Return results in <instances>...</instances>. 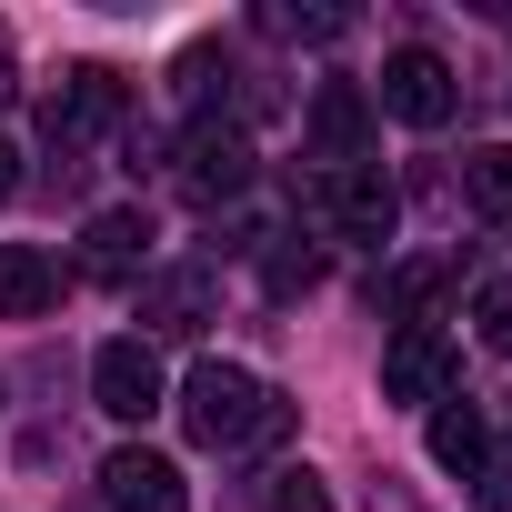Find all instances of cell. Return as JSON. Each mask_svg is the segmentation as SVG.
<instances>
[{"label":"cell","instance_id":"16","mask_svg":"<svg viewBox=\"0 0 512 512\" xmlns=\"http://www.w3.org/2000/svg\"><path fill=\"white\" fill-rule=\"evenodd\" d=\"M472 332L482 352H512V282H472Z\"/></svg>","mask_w":512,"mask_h":512},{"label":"cell","instance_id":"12","mask_svg":"<svg viewBox=\"0 0 512 512\" xmlns=\"http://www.w3.org/2000/svg\"><path fill=\"white\" fill-rule=\"evenodd\" d=\"M111 121H121V81H111V71H71L61 101H51V131L81 141V131H111Z\"/></svg>","mask_w":512,"mask_h":512},{"label":"cell","instance_id":"13","mask_svg":"<svg viewBox=\"0 0 512 512\" xmlns=\"http://www.w3.org/2000/svg\"><path fill=\"white\" fill-rule=\"evenodd\" d=\"M432 462H442V472H462V482L492 462V432H482V412H472V402H432Z\"/></svg>","mask_w":512,"mask_h":512},{"label":"cell","instance_id":"18","mask_svg":"<svg viewBox=\"0 0 512 512\" xmlns=\"http://www.w3.org/2000/svg\"><path fill=\"white\" fill-rule=\"evenodd\" d=\"M262 282H272V292H312V282H322V251H312V241H302V251H272Z\"/></svg>","mask_w":512,"mask_h":512},{"label":"cell","instance_id":"7","mask_svg":"<svg viewBox=\"0 0 512 512\" xmlns=\"http://www.w3.org/2000/svg\"><path fill=\"white\" fill-rule=\"evenodd\" d=\"M322 221H332L342 241H392L402 191H392L382 171H362V161H352V171H332V181H322Z\"/></svg>","mask_w":512,"mask_h":512},{"label":"cell","instance_id":"5","mask_svg":"<svg viewBox=\"0 0 512 512\" xmlns=\"http://www.w3.org/2000/svg\"><path fill=\"white\" fill-rule=\"evenodd\" d=\"M452 342L432 332V322H412V332H392V352H382V402H452Z\"/></svg>","mask_w":512,"mask_h":512},{"label":"cell","instance_id":"9","mask_svg":"<svg viewBox=\"0 0 512 512\" xmlns=\"http://www.w3.org/2000/svg\"><path fill=\"white\" fill-rule=\"evenodd\" d=\"M211 292H221V282H211V262L151 272V282H141V322H151V332H201V322H211Z\"/></svg>","mask_w":512,"mask_h":512},{"label":"cell","instance_id":"15","mask_svg":"<svg viewBox=\"0 0 512 512\" xmlns=\"http://www.w3.org/2000/svg\"><path fill=\"white\" fill-rule=\"evenodd\" d=\"M462 191H472L482 221H512V141H502V151H472V161H462Z\"/></svg>","mask_w":512,"mask_h":512},{"label":"cell","instance_id":"11","mask_svg":"<svg viewBox=\"0 0 512 512\" xmlns=\"http://www.w3.org/2000/svg\"><path fill=\"white\" fill-rule=\"evenodd\" d=\"M51 302H61V262L31 251V241H0V322H31Z\"/></svg>","mask_w":512,"mask_h":512},{"label":"cell","instance_id":"6","mask_svg":"<svg viewBox=\"0 0 512 512\" xmlns=\"http://www.w3.org/2000/svg\"><path fill=\"white\" fill-rule=\"evenodd\" d=\"M91 392H101V412H111V422H151V412H161V352H151L141 332H131V342H101Z\"/></svg>","mask_w":512,"mask_h":512},{"label":"cell","instance_id":"3","mask_svg":"<svg viewBox=\"0 0 512 512\" xmlns=\"http://www.w3.org/2000/svg\"><path fill=\"white\" fill-rule=\"evenodd\" d=\"M241 191H251V141H241L231 121H191V131H181V201L221 211V201H241Z\"/></svg>","mask_w":512,"mask_h":512},{"label":"cell","instance_id":"4","mask_svg":"<svg viewBox=\"0 0 512 512\" xmlns=\"http://www.w3.org/2000/svg\"><path fill=\"white\" fill-rule=\"evenodd\" d=\"M101 502H111V512H191L181 462H171V452H151V442H121V452L101 462Z\"/></svg>","mask_w":512,"mask_h":512},{"label":"cell","instance_id":"20","mask_svg":"<svg viewBox=\"0 0 512 512\" xmlns=\"http://www.w3.org/2000/svg\"><path fill=\"white\" fill-rule=\"evenodd\" d=\"M11 191H21V151H11V141H0V201H11Z\"/></svg>","mask_w":512,"mask_h":512},{"label":"cell","instance_id":"17","mask_svg":"<svg viewBox=\"0 0 512 512\" xmlns=\"http://www.w3.org/2000/svg\"><path fill=\"white\" fill-rule=\"evenodd\" d=\"M262 512H332V492H322V472H272V492H262Z\"/></svg>","mask_w":512,"mask_h":512},{"label":"cell","instance_id":"14","mask_svg":"<svg viewBox=\"0 0 512 512\" xmlns=\"http://www.w3.org/2000/svg\"><path fill=\"white\" fill-rule=\"evenodd\" d=\"M442 292H452V262H402V272L382 282V312H392V322L412 332V322H422V312H432Z\"/></svg>","mask_w":512,"mask_h":512},{"label":"cell","instance_id":"1","mask_svg":"<svg viewBox=\"0 0 512 512\" xmlns=\"http://www.w3.org/2000/svg\"><path fill=\"white\" fill-rule=\"evenodd\" d=\"M181 432L201 452H272L292 432V402L262 382V372H241V362H201L181 382Z\"/></svg>","mask_w":512,"mask_h":512},{"label":"cell","instance_id":"2","mask_svg":"<svg viewBox=\"0 0 512 512\" xmlns=\"http://www.w3.org/2000/svg\"><path fill=\"white\" fill-rule=\"evenodd\" d=\"M452 101H462V81H452V61H442V51L402 41V51L382 61V111H392V121H412V131H442V121H452Z\"/></svg>","mask_w":512,"mask_h":512},{"label":"cell","instance_id":"10","mask_svg":"<svg viewBox=\"0 0 512 512\" xmlns=\"http://www.w3.org/2000/svg\"><path fill=\"white\" fill-rule=\"evenodd\" d=\"M312 141H322V161H332V171H352V161H362V141H372V101H362L352 81H322V91H312Z\"/></svg>","mask_w":512,"mask_h":512},{"label":"cell","instance_id":"19","mask_svg":"<svg viewBox=\"0 0 512 512\" xmlns=\"http://www.w3.org/2000/svg\"><path fill=\"white\" fill-rule=\"evenodd\" d=\"M272 31H282V41H342L352 21H342V11H272Z\"/></svg>","mask_w":512,"mask_h":512},{"label":"cell","instance_id":"8","mask_svg":"<svg viewBox=\"0 0 512 512\" xmlns=\"http://www.w3.org/2000/svg\"><path fill=\"white\" fill-rule=\"evenodd\" d=\"M151 211H101L91 231H81V272L91 282H141V262H151Z\"/></svg>","mask_w":512,"mask_h":512}]
</instances>
